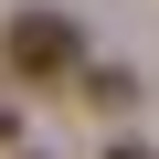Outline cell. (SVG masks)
Instances as JSON below:
<instances>
[{"label":"cell","mask_w":159,"mask_h":159,"mask_svg":"<svg viewBox=\"0 0 159 159\" xmlns=\"http://www.w3.org/2000/svg\"><path fill=\"white\" fill-rule=\"evenodd\" d=\"M0 127H11V117H0Z\"/></svg>","instance_id":"3"},{"label":"cell","mask_w":159,"mask_h":159,"mask_svg":"<svg viewBox=\"0 0 159 159\" xmlns=\"http://www.w3.org/2000/svg\"><path fill=\"white\" fill-rule=\"evenodd\" d=\"M106 159H148V148H127V138H117V148H106Z\"/></svg>","instance_id":"2"},{"label":"cell","mask_w":159,"mask_h":159,"mask_svg":"<svg viewBox=\"0 0 159 159\" xmlns=\"http://www.w3.org/2000/svg\"><path fill=\"white\" fill-rule=\"evenodd\" d=\"M0 53H11V74H64V64H74V21H64V11H21Z\"/></svg>","instance_id":"1"}]
</instances>
